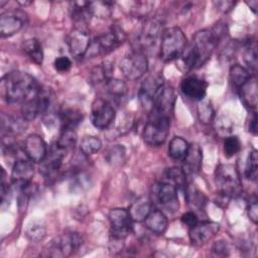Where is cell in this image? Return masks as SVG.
<instances>
[{
    "instance_id": "836d02e7",
    "label": "cell",
    "mask_w": 258,
    "mask_h": 258,
    "mask_svg": "<svg viewBox=\"0 0 258 258\" xmlns=\"http://www.w3.org/2000/svg\"><path fill=\"white\" fill-rule=\"evenodd\" d=\"M25 236L31 242H40L46 236V227L41 221L30 222L25 229Z\"/></svg>"
},
{
    "instance_id": "7c38bea8",
    "label": "cell",
    "mask_w": 258,
    "mask_h": 258,
    "mask_svg": "<svg viewBox=\"0 0 258 258\" xmlns=\"http://www.w3.org/2000/svg\"><path fill=\"white\" fill-rule=\"evenodd\" d=\"M115 118V109L106 99L98 98L92 104L91 121L92 124L100 129L108 128Z\"/></svg>"
},
{
    "instance_id": "f1b7e54d",
    "label": "cell",
    "mask_w": 258,
    "mask_h": 258,
    "mask_svg": "<svg viewBox=\"0 0 258 258\" xmlns=\"http://www.w3.org/2000/svg\"><path fill=\"white\" fill-rule=\"evenodd\" d=\"M104 90L106 95L116 103L121 102L127 95L126 84L118 79H111L104 85Z\"/></svg>"
},
{
    "instance_id": "3957f363",
    "label": "cell",
    "mask_w": 258,
    "mask_h": 258,
    "mask_svg": "<svg viewBox=\"0 0 258 258\" xmlns=\"http://www.w3.org/2000/svg\"><path fill=\"white\" fill-rule=\"evenodd\" d=\"M171 116L150 111L143 130V140L148 145L159 146L166 140L170 128Z\"/></svg>"
},
{
    "instance_id": "52a82bcc",
    "label": "cell",
    "mask_w": 258,
    "mask_h": 258,
    "mask_svg": "<svg viewBox=\"0 0 258 258\" xmlns=\"http://www.w3.org/2000/svg\"><path fill=\"white\" fill-rule=\"evenodd\" d=\"M215 182L219 192L233 198L241 194V179L234 164H220L215 171Z\"/></svg>"
},
{
    "instance_id": "f907efd6",
    "label": "cell",
    "mask_w": 258,
    "mask_h": 258,
    "mask_svg": "<svg viewBox=\"0 0 258 258\" xmlns=\"http://www.w3.org/2000/svg\"><path fill=\"white\" fill-rule=\"evenodd\" d=\"M215 4L217 8L223 12H228L235 6V2L233 1H218L215 2Z\"/></svg>"
},
{
    "instance_id": "b9f144b4",
    "label": "cell",
    "mask_w": 258,
    "mask_h": 258,
    "mask_svg": "<svg viewBox=\"0 0 258 258\" xmlns=\"http://www.w3.org/2000/svg\"><path fill=\"white\" fill-rule=\"evenodd\" d=\"M114 3L110 1H97V2H91V8L93 16L99 17V18H107L112 13Z\"/></svg>"
},
{
    "instance_id": "5b68a950",
    "label": "cell",
    "mask_w": 258,
    "mask_h": 258,
    "mask_svg": "<svg viewBox=\"0 0 258 258\" xmlns=\"http://www.w3.org/2000/svg\"><path fill=\"white\" fill-rule=\"evenodd\" d=\"M186 46V37L179 27L163 30L160 40L159 55L163 61H171L180 57Z\"/></svg>"
},
{
    "instance_id": "7402d4cb",
    "label": "cell",
    "mask_w": 258,
    "mask_h": 258,
    "mask_svg": "<svg viewBox=\"0 0 258 258\" xmlns=\"http://www.w3.org/2000/svg\"><path fill=\"white\" fill-rule=\"evenodd\" d=\"M203 162V152L198 144H190L183 158V172L185 175L196 174L200 171Z\"/></svg>"
},
{
    "instance_id": "ab89813d",
    "label": "cell",
    "mask_w": 258,
    "mask_h": 258,
    "mask_svg": "<svg viewBox=\"0 0 258 258\" xmlns=\"http://www.w3.org/2000/svg\"><path fill=\"white\" fill-rule=\"evenodd\" d=\"M245 175L248 179L252 181L257 180L258 176V154L255 149H253L248 156L246 166H245Z\"/></svg>"
},
{
    "instance_id": "8fae6325",
    "label": "cell",
    "mask_w": 258,
    "mask_h": 258,
    "mask_svg": "<svg viewBox=\"0 0 258 258\" xmlns=\"http://www.w3.org/2000/svg\"><path fill=\"white\" fill-rule=\"evenodd\" d=\"M162 32V24L158 19L151 18L146 20L135 40V50L144 53V50L154 47L158 38H161Z\"/></svg>"
},
{
    "instance_id": "f5cc1de1",
    "label": "cell",
    "mask_w": 258,
    "mask_h": 258,
    "mask_svg": "<svg viewBox=\"0 0 258 258\" xmlns=\"http://www.w3.org/2000/svg\"><path fill=\"white\" fill-rule=\"evenodd\" d=\"M247 4L250 6L251 10H252L254 13L257 12V5H258V2H257L256 0H252V1H250V3L247 2Z\"/></svg>"
},
{
    "instance_id": "8992f818",
    "label": "cell",
    "mask_w": 258,
    "mask_h": 258,
    "mask_svg": "<svg viewBox=\"0 0 258 258\" xmlns=\"http://www.w3.org/2000/svg\"><path fill=\"white\" fill-rule=\"evenodd\" d=\"M83 244V238L79 233L71 232L53 238L42 250L41 256L63 258L72 255Z\"/></svg>"
},
{
    "instance_id": "30bf717a",
    "label": "cell",
    "mask_w": 258,
    "mask_h": 258,
    "mask_svg": "<svg viewBox=\"0 0 258 258\" xmlns=\"http://www.w3.org/2000/svg\"><path fill=\"white\" fill-rule=\"evenodd\" d=\"M52 103V96L49 90L39 89L37 94L22 104L21 113L22 117L27 121L35 119L38 115L46 114L49 111V108Z\"/></svg>"
},
{
    "instance_id": "44dd1931",
    "label": "cell",
    "mask_w": 258,
    "mask_h": 258,
    "mask_svg": "<svg viewBox=\"0 0 258 258\" xmlns=\"http://www.w3.org/2000/svg\"><path fill=\"white\" fill-rule=\"evenodd\" d=\"M66 151L59 148L56 143L51 146L49 152L46 154L45 158L40 162V172L45 176L49 177L54 174L60 167L63 157L66 156Z\"/></svg>"
},
{
    "instance_id": "f35d334b",
    "label": "cell",
    "mask_w": 258,
    "mask_h": 258,
    "mask_svg": "<svg viewBox=\"0 0 258 258\" xmlns=\"http://www.w3.org/2000/svg\"><path fill=\"white\" fill-rule=\"evenodd\" d=\"M77 142V134L75 130L73 129H61V133L59 135V138L55 142L56 145L68 152L72 148H74L75 144Z\"/></svg>"
},
{
    "instance_id": "603a6c76",
    "label": "cell",
    "mask_w": 258,
    "mask_h": 258,
    "mask_svg": "<svg viewBox=\"0 0 258 258\" xmlns=\"http://www.w3.org/2000/svg\"><path fill=\"white\" fill-rule=\"evenodd\" d=\"M26 119L25 118H18V117H14L11 115H6V114H2L1 115V130H2V134L5 135L6 137H10L14 136V135H18L22 132L25 131L26 127H27V123H26Z\"/></svg>"
},
{
    "instance_id": "4316f807",
    "label": "cell",
    "mask_w": 258,
    "mask_h": 258,
    "mask_svg": "<svg viewBox=\"0 0 258 258\" xmlns=\"http://www.w3.org/2000/svg\"><path fill=\"white\" fill-rule=\"evenodd\" d=\"M153 209V203L147 197L139 198L129 208V214L134 222H142Z\"/></svg>"
},
{
    "instance_id": "cb8c5ba5",
    "label": "cell",
    "mask_w": 258,
    "mask_h": 258,
    "mask_svg": "<svg viewBox=\"0 0 258 258\" xmlns=\"http://www.w3.org/2000/svg\"><path fill=\"white\" fill-rule=\"evenodd\" d=\"M242 102L250 110L255 111L257 107V79L256 76H251L247 82L238 90Z\"/></svg>"
},
{
    "instance_id": "e575fe53",
    "label": "cell",
    "mask_w": 258,
    "mask_h": 258,
    "mask_svg": "<svg viewBox=\"0 0 258 258\" xmlns=\"http://www.w3.org/2000/svg\"><path fill=\"white\" fill-rule=\"evenodd\" d=\"M184 189L188 205L197 210H202L207 201L205 195L195 184H188Z\"/></svg>"
},
{
    "instance_id": "74e56055",
    "label": "cell",
    "mask_w": 258,
    "mask_h": 258,
    "mask_svg": "<svg viewBox=\"0 0 258 258\" xmlns=\"http://www.w3.org/2000/svg\"><path fill=\"white\" fill-rule=\"evenodd\" d=\"M243 58L247 67L255 74L257 70V45L255 40H248L245 43Z\"/></svg>"
},
{
    "instance_id": "277c9868",
    "label": "cell",
    "mask_w": 258,
    "mask_h": 258,
    "mask_svg": "<svg viewBox=\"0 0 258 258\" xmlns=\"http://www.w3.org/2000/svg\"><path fill=\"white\" fill-rule=\"evenodd\" d=\"M126 39L125 32L118 26L111 27L106 32L91 41L85 58H92L107 54L116 49Z\"/></svg>"
},
{
    "instance_id": "d6a6232c",
    "label": "cell",
    "mask_w": 258,
    "mask_h": 258,
    "mask_svg": "<svg viewBox=\"0 0 258 258\" xmlns=\"http://www.w3.org/2000/svg\"><path fill=\"white\" fill-rule=\"evenodd\" d=\"M251 77L249 71L240 64H233L230 68L229 79L233 88L239 90Z\"/></svg>"
},
{
    "instance_id": "9c48e42d",
    "label": "cell",
    "mask_w": 258,
    "mask_h": 258,
    "mask_svg": "<svg viewBox=\"0 0 258 258\" xmlns=\"http://www.w3.org/2000/svg\"><path fill=\"white\" fill-rule=\"evenodd\" d=\"M153 202L168 213L176 212L178 210L177 187L166 179L161 180L153 187Z\"/></svg>"
},
{
    "instance_id": "bcb514c9",
    "label": "cell",
    "mask_w": 258,
    "mask_h": 258,
    "mask_svg": "<svg viewBox=\"0 0 258 258\" xmlns=\"http://www.w3.org/2000/svg\"><path fill=\"white\" fill-rule=\"evenodd\" d=\"M53 66L58 73H67L72 68V61L67 56H59L55 58Z\"/></svg>"
},
{
    "instance_id": "681fc988",
    "label": "cell",
    "mask_w": 258,
    "mask_h": 258,
    "mask_svg": "<svg viewBox=\"0 0 258 258\" xmlns=\"http://www.w3.org/2000/svg\"><path fill=\"white\" fill-rule=\"evenodd\" d=\"M247 212H248V216L250 218V220L256 224L257 221H258V204H257V200L254 199L253 201L250 202L249 206H248V209H247Z\"/></svg>"
},
{
    "instance_id": "4dcf8cb0",
    "label": "cell",
    "mask_w": 258,
    "mask_h": 258,
    "mask_svg": "<svg viewBox=\"0 0 258 258\" xmlns=\"http://www.w3.org/2000/svg\"><path fill=\"white\" fill-rule=\"evenodd\" d=\"M23 50L28 57L36 64H41L43 61V50L40 41L37 38H29L23 43Z\"/></svg>"
},
{
    "instance_id": "2e32d148",
    "label": "cell",
    "mask_w": 258,
    "mask_h": 258,
    "mask_svg": "<svg viewBox=\"0 0 258 258\" xmlns=\"http://www.w3.org/2000/svg\"><path fill=\"white\" fill-rule=\"evenodd\" d=\"M34 174V167L29 158H18L15 160L12 171L11 179L15 186L19 189L31 183Z\"/></svg>"
},
{
    "instance_id": "d4e9b609",
    "label": "cell",
    "mask_w": 258,
    "mask_h": 258,
    "mask_svg": "<svg viewBox=\"0 0 258 258\" xmlns=\"http://www.w3.org/2000/svg\"><path fill=\"white\" fill-rule=\"evenodd\" d=\"M145 226L148 230L155 234H163L168 225V220L165 214L158 209H152L144 220Z\"/></svg>"
},
{
    "instance_id": "816d5d0a",
    "label": "cell",
    "mask_w": 258,
    "mask_h": 258,
    "mask_svg": "<svg viewBox=\"0 0 258 258\" xmlns=\"http://www.w3.org/2000/svg\"><path fill=\"white\" fill-rule=\"evenodd\" d=\"M248 129H249L250 133H252L253 135H257V114H256V111H253L252 116L250 117Z\"/></svg>"
},
{
    "instance_id": "ac0fdd59",
    "label": "cell",
    "mask_w": 258,
    "mask_h": 258,
    "mask_svg": "<svg viewBox=\"0 0 258 258\" xmlns=\"http://www.w3.org/2000/svg\"><path fill=\"white\" fill-rule=\"evenodd\" d=\"M220 225L216 222H198L189 229V239L195 245H204L212 240L219 232Z\"/></svg>"
},
{
    "instance_id": "d590c367",
    "label": "cell",
    "mask_w": 258,
    "mask_h": 258,
    "mask_svg": "<svg viewBox=\"0 0 258 258\" xmlns=\"http://www.w3.org/2000/svg\"><path fill=\"white\" fill-rule=\"evenodd\" d=\"M125 153L126 151L123 145L115 144L106 150L104 157L109 164L117 166L120 165L125 160Z\"/></svg>"
},
{
    "instance_id": "484cf974",
    "label": "cell",
    "mask_w": 258,
    "mask_h": 258,
    "mask_svg": "<svg viewBox=\"0 0 258 258\" xmlns=\"http://www.w3.org/2000/svg\"><path fill=\"white\" fill-rule=\"evenodd\" d=\"M70 10L72 18L82 26L89 22L90 19L93 17L91 2L89 1L72 2Z\"/></svg>"
},
{
    "instance_id": "ffe728a7",
    "label": "cell",
    "mask_w": 258,
    "mask_h": 258,
    "mask_svg": "<svg viewBox=\"0 0 258 258\" xmlns=\"http://www.w3.org/2000/svg\"><path fill=\"white\" fill-rule=\"evenodd\" d=\"M23 150L27 158L33 162H41L47 154L46 144L42 137L37 134H30L25 138Z\"/></svg>"
},
{
    "instance_id": "9a60e30c",
    "label": "cell",
    "mask_w": 258,
    "mask_h": 258,
    "mask_svg": "<svg viewBox=\"0 0 258 258\" xmlns=\"http://www.w3.org/2000/svg\"><path fill=\"white\" fill-rule=\"evenodd\" d=\"M90 43V34L88 30L82 25L75 27L68 36L70 52L77 58H82L85 56Z\"/></svg>"
},
{
    "instance_id": "f6af8a7d",
    "label": "cell",
    "mask_w": 258,
    "mask_h": 258,
    "mask_svg": "<svg viewBox=\"0 0 258 258\" xmlns=\"http://www.w3.org/2000/svg\"><path fill=\"white\" fill-rule=\"evenodd\" d=\"M153 6L152 2H138L132 9V14L136 17H145Z\"/></svg>"
},
{
    "instance_id": "7dc6e473",
    "label": "cell",
    "mask_w": 258,
    "mask_h": 258,
    "mask_svg": "<svg viewBox=\"0 0 258 258\" xmlns=\"http://www.w3.org/2000/svg\"><path fill=\"white\" fill-rule=\"evenodd\" d=\"M212 251L217 256H228L230 249H229V245L226 241L219 240L214 243V245L212 247Z\"/></svg>"
},
{
    "instance_id": "4fadbf2b",
    "label": "cell",
    "mask_w": 258,
    "mask_h": 258,
    "mask_svg": "<svg viewBox=\"0 0 258 258\" xmlns=\"http://www.w3.org/2000/svg\"><path fill=\"white\" fill-rule=\"evenodd\" d=\"M111 225V231L113 238L124 239L128 234L132 232L133 220L130 217L129 211L123 208L112 209L108 215Z\"/></svg>"
},
{
    "instance_id": "c3c4849f",
    "label": "cell",
    "mask_w": 258,
    "mask_h": 258,
    "mask_svg": "<svg viewBox=\"0 0 258 258\" xmlns=\"http://www.w3.org/2000/svg\"><path fill=\"white\" fill-rule=\"evenodd\" d=\"M180 220L183 225L187 226L190 229L198 223V216L194 212H186L181 216Z\"/></svg>"
},
{
    "instance_id": "1f68e13d",
    "label": "cell",
    "mask_w": 258,
    "mask_h": 258,
    "mask_svg": "<svg viewBox=\"0 0 258 258\" xmlns=\"http://www.w3.org/2000/svg\"><path fill=\"white\" fill-rule=\"evenodd\" d=\"M188 146L189 145L185 139L179 136H175L169 142L168 155L174 160H183Z\"/></svg>"
},
{
    "instance_id": "f546056e",
    "label": "cell",
    "mask_w": 258,
    "mask_h": 258,
    "mask_svg": "<svg viewBox=\"0 0 258 258\" xmlns=\"http://www.w3.org/2000/svg\"><path fill=\"white\" fill-rule=\"evenodd\" d=\"M83 115L80 110L73 107H66L59 112V120L61 123V129H73L82 122Z\"/></svg>"
},
{
    "instance_id": "8d00e7d4",
    "label": "cell",
    "mask_w": 258,
    "mask_h": 258,
    "mask_svg": "<svg viewBox=\"0 0 258 258\" xmlns=\"http://www.w3.org/2000/svg\"><path fill=\"white\" fill-rule=\"evenodd\" d=\"M101 147L102 141L100 140V138L93 135L85 136L80 143V150L86 156H90L97 153L101 149Z\"/></svg>"
},
{
    "instance_id": "ba28073f",
    "label": "cell",
    "mask_w": 258,
    "mask_h": 258,
    "mask_svg": "<svg viewBox=\"0 0 258 258\" xmlns=\"http://www.w3.org/2000/svg\"><path fill=\"white\" fill-rule=\"evenodd\" d=\"M119 68L127 80L135 81L148 71V60L143 52L134 49L120 60Z\"/></svg>"
},
{
    "instance_id": "60d3db41",
    "label": "cell",
    "mask_w": 258,
    "mask_h": 258,
    "mask_svg": "<svg viewBox=\"0 0 258 258\" xmlns=\"http://www.w3.org/2000/svg\"><path fill=\"white\" fill-rule=\"evenodd\" d=\"M185 173L181 168L171 167L165 172L164 179L172 182L177 188H185Z\"/></svg>"
},
{
    "instance_id": "7a4b0ae2",
    "label": "cell",
    "mask_w": 258,
    "mask_h": 258,
    "mask_svg": "<svg viewBox=\"0 0 258 258\" xmlns=\"http://www.w3.org/2000/svg\"><path fill=\"white\" fill-rule=\"evenodd\" d=\"M40 86L29 74L14 71L6 74L0 82L2 99L8 104H24L33 98Z\"/></svg>"
},
{
    "instance_id": "ee69618b",
    "label": "cell",
    "mask_w": 258,
    "mask_h": 258,
    "mask_svg": "<svg viewBox=\"0 0 258 258\" xmlns=\"http://www.w3.org/2000/svg\"><path fill=\"white\" fill-rule=\"evenodd\" d=\"M198 112H199L200 120L202 122L209 123L212 121L213 116H214V111H213V108L211 107V105H209V103H202L199 106Z\"/></svg>"
},
{
    "instance_id": "5bb4252c",
    "label": "cell",
    "mask_w": 258,
    "mask_h": 258,
    "mask_svg": "<svg viewBox=\"0 0 258 258\" xmlns=\"http://www.w3.org/2000/svg\"><path fill=\"white\" fill-rule=\"evenodd\" d=\"M26 14L21 10L5 11L0 16V34L9 37L17 33L26 23Z\"/></svg>"
},
{
    "instance_id": "e0dca14e",
    "label": "cell",
    "mask_w": 258,
    "mask_h": 258,
    "mask_svg": "<svg viewBox=\"0 0 258 258\" xmlns=\"http://www.w3.org/2000/svg\"><path fill=\"white\" fill-rule=\"evenodd\" d=\"M207 88L208 83L206 80L196 75L185 77L180 83L181 93L194 101H202L206 96Z\"/></svg>"
},
{
    "instance_id": "83f0119b",
    "label": "cell",
    "mask_w": 258,
    "mask_h": 258,
    "mask_svg": "<svg viewBox=\"0 0 258 258\" xmlns=\"http://www.w3.org/2000/svg\"><path fill=\"white\" fill-rule=\"evenodd\" d=\"M114 66L110 60H105L99 66L95 67L91 72V82L94 85H105L112 79Z\"/></svg>"
},
{
    "instance_id": "d6986e66",
    "label": "cell",
    "mask_w": 258,
    "mask_h": 258,
    "mask_svg": "<svg viewBox=\"0 0 258 258\" xmlns=\"http://www.w3.org/2000/svg\"><path fill=\"white\" fill-rule=\"evenodd\" d=\"M163 88V80L160 75H151L142 83L139 91V97L144 106H152L156 96Z\"/></svg>"
},
{
    "instance_id": "7bdbcfd3",
    "label": "cell",
    "mask_w": 258,
    "mask_h": 258,
    "mask_svg": "<svg viewBox=\"0 0 258 258\" xmlns=\"http://www.w3.org/2000/svg\"><path fill=\"white\" fill-rule=\"evenodd\" d=\"M241 149V142L237 136H228L224 140V154L230 158L236 155Z\"/></svg>"
},
{
    "instance_id": "6da1fadb",
    "label": "cell",
    "mask_w": 258,
    "mask_h": 258,
    "mask_svg": "<svg viewBox=\"0 0 258 258\" xmlns=\"http://www.w3.org/2000/svg\"><path fill=\"white\" fill-rule=\"evenodd\" d=\"M225 24H216L212 28L198 31L188 46H185L180 60L186 71L202 67L212 55L220 40L226 35Z\"/></svg>"
}]
</instances>
